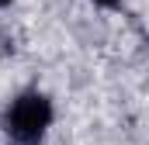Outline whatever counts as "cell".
I'll return each instance as SVG.
<instances>
[{
  "mask_svg": "<svg viewBox=\"0 0 149 145\" xmlns=\"http://www.w3.org/2000/svg\"><path fill=\"white\" fill-rule=\"evenodd\" d=\"M10 3H14V0H0V10H7V7H10Z\"/></svg>",
  "mask_w": 149,
  "mask_h": 145,
  "instance_id": "3",
  "label": "cell"
},
{
  "mask_svg": "<svg viewBox=\"0 0 149 145\" xmlns=\"http://www.w3.org/2000/svg\"><path fill=\"white\" fill-rule=\"evenodd\" d=\"M94 7H104V10H114V7H121V0H90Z\"/></svg>",
  "mask_w": 149,
  "mask_h": 145,
  "instance_id": "2",
  "label": "cell"
},
{
  "mask_svg": "<svg viewBox=\"0 0 149 145\" xmlns=\"http://www.w3.org/2000/svg\"><path fill=\"white\" fill-rule=\"evenodd\" d=\"M52 121H56L52 97L31 86V90H21L7 100V107L0 114V131L14 145H42Z\"/></svg>",
  "mask_w": 149,
  "mask_h": 145,
  "instance_id": "1",
  "label": "cell"
}]
</instances>
